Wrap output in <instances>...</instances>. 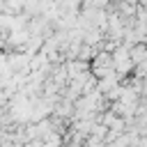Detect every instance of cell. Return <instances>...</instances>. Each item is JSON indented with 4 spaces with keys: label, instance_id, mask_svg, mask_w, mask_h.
I'll list each match as a JSON object with an SVG mask.
<instances>
[{
    "label": "cell",
    "instance_id": "obj_1",
    "mask_svg": "<svg viewBox=\"0 0 147 147\" xmlns=\"http://www.w3.org/2000/svg\"><path fill=\"white\" fill-rule=\"evenodd\" d=\"M41 140H44V147H64V133L60 131H51Z\"/></svg>",
    "mask_w": 147,
    "mask_h": 147
}]
</instances>
